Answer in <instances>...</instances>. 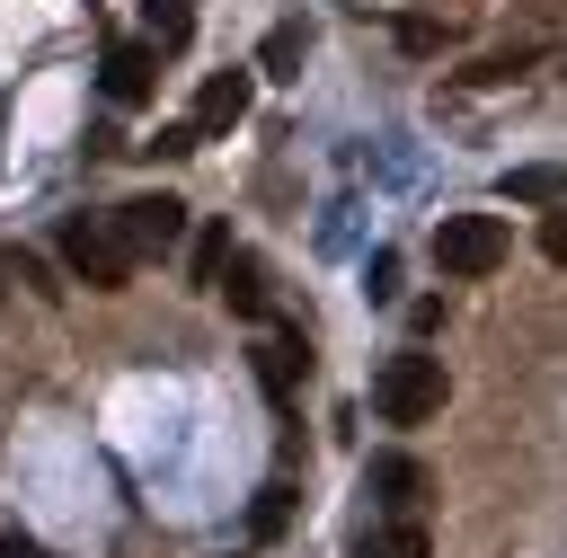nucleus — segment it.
I'll return each mask as SVG.
<instances>
[{
  "instance_id": "nucleus-1",
  "label": "nucleus",
  "mask_w": 567,
  "mask_h": 558,
  "mask_svg": "<svg viewBox=\"0 0 567 558\" xmlns=\"http://www.w3.org/2000/svg\"><path fill=\"white\" fill-rule=\"evenodd\" d=\"M514 257V230L496 221V213H443L434 221V266L452 275V283H478V275H496Z\"/></svg>"
},
{
  "instance_id": "nucleus-2",
  "label": "nucleus",
  "mask_w": 567,
  "mask_h": 558,
  "mask_svg": "<svg viewBox=\"0 0 567 558\" xmlns=\"http://www.w3.org/2000/svg\"><path fill=\"white\" fill-rule=\"evenodd\" d=\"M372 416H381V425H425V416H443V363H434V354H390V363L372 372Z\"/></svg>"
},
{
  "instance_id": "nucleus-3",
  "label": "nucleus",
  "mask_w": 567,
  "mask_h": 558,
  "mask_svg": "<svg viewBox=\"0 0 567 558\" xmlns=\"http://www.w3.org/2000/svg\"><path fill=\"white\" fill-rule=\"evenodd\" d=\"M53 248H62V266H71L89 292H124V275H133V257H124V239H115L106 213H71V221L53 230Z\"/></svg>"
},
{
  "instance_id": "nucleus-4",
  "label": "nucleus",
  "mask_w": 567,
  "mask_h": 558,
  "mask_svg": "<svg viewBox=\"0 0 567 558\" xmlns=\"http://www.w3.org/2000/svg\"><path fill=\"white\" fill-rule=\"evenodd\" d=\"M106 221H115L124 257H168V248H177V239L195 230V221H186V204H177L168 186H151V195H133V204H115Z\"/></svg>"
},
{
  "instance_id": "nucleus-5",
  "label": "nucleus",
  "mask_w": 567,
  "mask_h": 558,
  "mask_svg": "<svg viewBox=\"0 0 567 558\" xmlns=\"http://www.w3.org/2000/svg\"><path fill=\"white\" fill-rule=\"evenodd\" d=\"M248 97H257V71H213V80L195 89V106H186V133H195V151H204V142H221V133L248 115Z\"/></svg>"
},
{
  "instance_id": "nucleus-6",
  "label": "nucleus",
  "mask_w": 567,
  "mask_h": 558,
  "mask_svg": "<svg viewBox=\"0 0 567 558\" xmlns=\"http://www.w3.org/2000/svg\"><path fill=\"white\" fill-rule=\"evenodd\" d=\"M97 89H106L115 106H142V97L159 89V53H151V44H106V71H97Z\"/></svg>"
},
{
  "instance_id": "nucleus-7",
  "label": "nucleus",
  "mask_w": 567,
  "mask_h": 558,
  "mask_svg": "<svg viewBox=\"0 0 567 558\" xmlns=\"http://www.w3.org/2000/svg\"><path fill=\"white\" fill-rule=\"evenodd\" d=\"M363 487H372V505H381V514H416V496H425V469H416L408 452H372Z\"/></svg>"
},
{
  "instance_id": "nucleus-8",
  "label": "nucleus",
  "mask_w": 567,
  "mask_h": 558,
  "mask_svg": "<svg viewBox=\"0 0 567 558\" xmlns=\"http://www.w3.org/2000/svg\"><path fill=\"white\" fill-rule=\"evenodd\" d=\"M257 381H266L275 407H292V390L310 381V345H301V337H266V345H257Z\"/></svg>"
},
{
  "instance_id": "nucleus-9",
  "label": "nucleus",
  "mask_w": 567,
  "mask_h": 558,
  "mask_svg": "<svg viewBox=\"0 0 567 558\" xmlns=\"http://www.w3.org/2000/svg\"><path fill=\"white\" fill-rule=\"evenodd\" d=\"M301 53H310V27H301V18H284V27H266L257 71H266V80H301Z\"/></svg>"
},
{
  "instance_id": "nucleus-10",
  "label": "nucleus",
  "mask_w": 567,
  "mask_h": 558,
  "mask_svg": "<svg viewBox=\"0 0 567 558\" xmlns=\"http://www.w3.org/2000/svg\"><path fill=\"white\" fill-rule=\"evenodd\" d=\"M213 292H230V310H239V319H266V310H275V301H266V275H257V257H239V248H230V266L213 275Z\"/></svg>"
},
{
  "instance_id": "nucleus-11",
  "label": "nucleus",
  "mask_w": 567,
  "mask_h": 558,
  "mask_svg": "<svg viewBox=\"0 0 567 558\" xmlns=\"http://www.w3.org/2000/svg\"><path fill=\"white\" fill-rule=\"evenodd\" d=\"M354 558H425V523L416 514H390V523H372L354 540Z\"/></svg>"
},
{
  "instance_id": "nucleus-12",
  "label": "nucleus",
  "mask_w": 567,
  "mask_h": 558,
  "mask_svg": "<svg viewBox=\"0 0 567 558\" xmlns=\"http://www.w3.org/2000/svg\"><path fill=\"white\" fill-rule=\"evenodd\" d=\"M496 195H514V204H558V168H505Z\"/></svg>"
},
{
  "instance_id": "nucleus-13",
  "label": "nucleus",
  "mask_w": 567,
  "mask_h": 558,
  "mask_svg": "<svg viewBox=\"0 0 567 558\" xmlns=\"http://www.w3.org/2000/svg\"><path fill=\"white\" fill-rule=\"evenodd\" d=\"M221 266H230V230L213 221V230H195V283L213 292V275H221Z\"/></svg>"
},
{
  "instance_id": "nucleus-14",
  "label": "nucleus",
  "mask_w": 567,
  "mask_h": 558,
  "mask_svg": "<svg viewBox=\"0 0 567 558\" xmlns=\"http://www.w3.org/2000/svg\"><path fill=\"white\" fill-rule=\"evenodd\" d=\"M142 18L159 27V44H186V0H142Z\"/></svg>"
},
{
  "instance_id": "nucleus-15",
  "label": "nucleus",
  "mask_w": 567,
  "mask_h": 558,
  "mask_svg": "<svg viewBox=\"0 0 567 558\" xmlns=\"http://www.w3.org/2000/svg\"><path fill=\"white\" fill-rule=\"evenodd\" d=\"M363 275H372V301H390V292H399V257H390V248H372V266H363Z\"/></svg>"
},
{
  "instance_id": "nucleus-16",
  "label": "nucleus",
  "mask_w": 567,
  "mask_h": 558,
  "mask_svg": "<svg viewBox=\"0 0 567 558\" xmlns=\"http://www.w3.org/2000/svg\"><path fill=\"white\" fill-rule=\"evenodd\" d=\"M284 523H292V496L266 487V496H257V531H284Z\"/></svg>"
},
{
  "instance_id": "nucleus-17",
  "label": "nucleus",
  "mask_w": 567,
  "mask_h": 558,
  "mask_svg": "<svg viewBox=\"0 0 567 558\" xmlns=\"http://www.w3.org/2000/svg\"><path fill=\"white\" fill-rule=\"evenodd\" d=\"M9 283H35V257H18V248H0V292Z\"/></svg>"
},
{
  "instance_id": "nucleus-18",
  "label": "nucleus",
  "mask_w": 567,
  "mask_h": 558,
  "mask_svg": "<svg viewBox=\"0 0 567 558\" xmlns=\"http://www.w3.org/2000/svg\"><path fill=\"white\" fill-rule=\"evenodd\" d=\"M0 558H53V549H44V540H27V531L9 523V531H0Z\"/></svg>"
}]
</instances>
